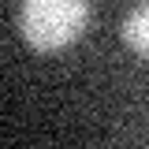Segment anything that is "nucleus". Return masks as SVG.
I'll return each instance as SVG.
<instances>
[{"label": "nucleus", "instance_id": "f257e3e1", "mask_svg": "<svg viewBox=\"0 0 149 149\" xmlns=\"http://www.w3.org/2000/svg\"><path fill=\"white\" fill-rule=\"evenodd\" d=\"M90 0H22L19 30L37 52H60L86 34Z\"/></svg>", "mask_w": 149, "mask_h": 149}, {"label": "nucleus", "instance_id": "f03ea898", "mask_svg": "<svg viewBox=\"0 0 149 149\" xmlns=\"http://www.w3.org/2000/svg\"><path fill=\"white\" fill-rule=\"evenodd\" d=\"M123 41H127V49L149 60V4H138L123 19Z\"/></svg>", "mask_w": 149, "mask_h": 149}]
</instances>
